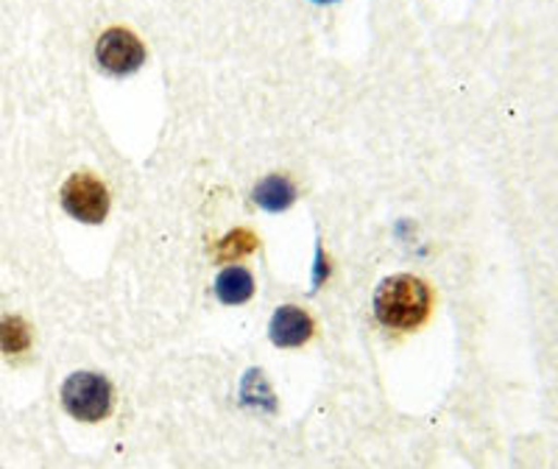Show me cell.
I'll return each mask as SVG.
<instances>
[{
	"label": "cell",
	"mask_w": 558,
	"mask_h": 469,
	"mask_svg": "<svg viewBox=\"0 0 558 469\" xmlns=\"http://www.w3.org/2000/svg\"><path fill=\"white\" fill-rule=\"evenodd\" d=\"M433 288L413 274L383 279L375 293V316L388 330H416L430 318Z\"/></svg>",
	"instance_id": "obj_1"
},
{
	"label": "cell",
	"mask_w": 558,
	"mask_h": 469,
	"mask_svg": "<svg viewBox=\"0 0 558 469\" xmlns=\"http://www.w3.org/2000/svg\"><path fill=\"white\" fill-rule=\"evenodd\" d=\"M114 402L112 383L96 372L70 374L62 386V406L73 419L82 422H101L109 417Z\"/></svg>",
	"instance_id": "obj_2"
},
{
	"label": "cell",
	"mask_w": 558,
	"mask_h": 469,
	"mask_svg": "<svg viewBox=\"0 0 558 469\" xmlns=\"http://www.w3.org/2000/svg\"><path fill=\"white\" fill-rule=\"evenodd\" d=\"M62 207L82 224H101L109 216L107 184L89 171H78L62 184Z\"/></svg>",
	"instance_id": "obj_3"
},
{
	"label": "cell",
	"mask_w": 558,
	"mask_h": 469,
	"mask_svg": "<svg viewBox=\"0 0 558 469\" xmlns=\"http://www.w3.org/2000/svg\"><path fill=\"white\" fill-rule=\"evenodd\" d=\"M96 57L107 73L112 76H129L140 64L146 62V48L129 28H109L101 34L96 45Z\"/></svg>",
	"instance_id": "obj_4"
},
{
	"label": "cell",
	"mask_w": 558,
	"mask_h": 469,
	"mask_svg": "<svg viewBox=\"0 0 558 469\" xmlns=\"http://www.w3.org/2000/svg\"><path fill=\"white\" fill-rule=\"evenodd\" d=\"M316 333V322H313L311 313L305 308H299V304H282L277 308L268 322V336L277 347L282 349H296L305 347L307 341Z\"/></svg>",
	"instance_id": "obj_5"
},
{
	"label": "cell",
	"mask_w": 558,
	"mask_h": 469,
	"mask_svg": "<svg viewBox=\"0 0 558 469\" xmlns=\"http://www.w3.org/2000/svg\"><path fill=\"white\" fill-rule=\"evenodd\" d=\"M213 291H216L218 302L223 304H246L257 291V286H254V274L246 266L232 263V266L218 274L216 282H213Z\"/></svg>",
	"instance_id": "obj_6"
},
{
	"label": "cell",
	"mask_w": 558,
	"mask_h": 469,
	"mask_svg": "<svg viewBox=\"0 0 558 469\" xmlns=\"http://www.w3.org/2000/svg\"><path fill=\"white\" fill-rule=\"evenodd\" d=\"M296 202V184L286 173H271L254 188V204L266 213H286Z\"/></svg>",
	"instance_id": "obj_7"
},
{
	"label": "cell",
	"mask_w": 558,
	"mask_h": 469,
	"mask_svg": "<svg viewBox=\"0 0 558 469\" xmlns=\"http://www.w3.org/2000/svg\"><path fill=\"white\" fill-rule=\"evenodd\" d=\"M260 249V238L257 232L248 227H238V229H229L223 234L221 241L216 243V261H229V263H238L248 254H254Z\"/></svg>",
	"instance_id": "obj_8"
},
{
	"label": "cell",
	"mask_w": 558,
	"mask_h": 469,
	"mask_svg": "<svg viewBox=\"0 0 558 469\" xmlns=\"http://www.w3.org/2000/svg\"><path fill=\"white\" fill-rule=\"evenodd\" d=\"M32 324L23 316L0 318V352L3 356H23L32 349Z\"/></svg>",
	"instance_id": "obj_9"
},
{
	"label": "cell",
	"mask_w": 558,
	"mask_h": 469,
	"mask_svg": "<svg viewBox=\"0 0 558 469\" xmlns=\"http://www.w3.org/2000/svg\"><path fill=\"white\" fill-rule=\"evenodd\" d=\"M330 268H332L330 266V254H327L322 246H318L316 266H313V279H316V288L327 282V277H330Z\"/></svg>",
	"instance_id": "obj_10"
},
{
	"label": "cell",
	"mask_w": 558,
	"mask_h": 469,
	"mask_svg": "<svg viewBox=\"0 0 558 469\" xmlns=\"http://www.w3.org/2000/svg\"><path fill=\"white\" fill-rule=\"evenodd\" d=\"M316 3H332V0H316Z\"/></svg>",
	"instance_id": "obj_11"
}]
</instances>
